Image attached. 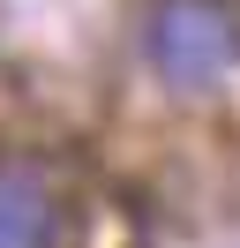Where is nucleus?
Wrapping results in <instances>:
<instances>
[{
	"mask_svg": "<svg viewBox=\"0 0 240 248\" xmlns=\"http://www.w3.org/2000/svg\"><path fill=\"white\" fill-rule=\"evenodd\" d=\"M143 61L173 91H210L240 68V16L233 0H150Z\"/></svg>",
	"mask_w": 240,
	"mask_h": 248,
	"instance_id": "obj_1",
	"label": "nucleus"
},
{
	"mask_svg": "<svg viewBox=\"0 0 240 248\" xmlns=\"http://www.w3.org/2000/svg\"><path fill=\"white\" fill-rule=\"evenodd\" d=\"M68 203L38 158H0V248H60Z\"/></svg>",
	"mask_w": 240,
	"mask_h": 248,
	"instance_id": "obj_2",
	"label": "nucleus"
}]
</instances>
